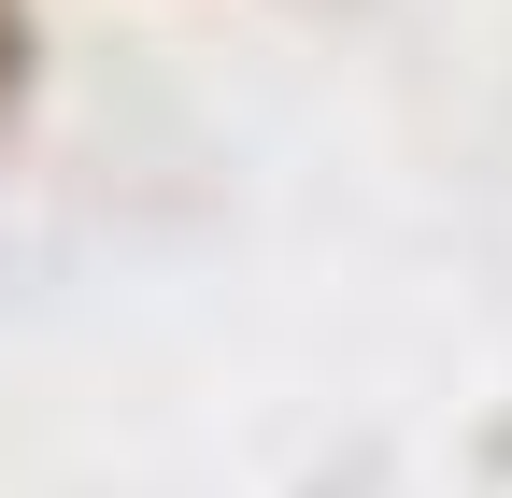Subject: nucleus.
Returning <instances> with one entry per match:
<instances>
[{
    "label": "nucleus",
    "instance_id": "obj_1",
    "mask_svg": "<svg viewBox=\"0 0 512 498\" xmlns=\"http://www.w3.org/2000/svg\"><path fill=\"white\" fill-rule=\"evenodd\" d=\"M29 72H43V43H29V0H0V129H15V100H29Z\"/></svg>",
    "mask_w": 512,
    "mask_h": 498
}]
</instances>
